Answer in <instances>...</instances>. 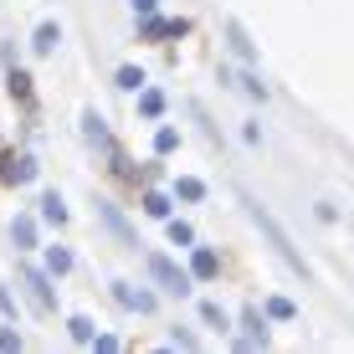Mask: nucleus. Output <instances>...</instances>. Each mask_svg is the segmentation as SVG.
Returning <instances> with one entry per match:
<instances>
[{
    "label": "nucleus",
    "mask_w": 354,
    "mask_h": 354,
    "mask_svg": "<svg viewBox=\"0 0 354 354\" xmlns=\"http://www.w3.org/2000/svg\"><path fill=\"white\" fill-rule=\"evenodd\" d=\"M149 272H154V283H160L165 292H180V298L190 292V272H180V267L169 262V257H160V252L149 257Z\"/></svg>",
    "instance_id": "1"
},
{
    "label": "nucleus",
    "mask_w": 354,
    "mask_h": 354,
    "mask_svg": "<svg viewBox=\"0 0 354 354\" xmlns=\"http://www.w3.org/2000/svg\"><path fill=\"white\" fill-rule=\"evenodd\" d=\"M10 93H16V97H31V77H26V72H10Z\"/></svg>",
    "instance_id": "23"
},
{
    "label": "nucleus",
    "mask_w": 354,
    "mask_h": 354,
    "mask_svg": "<svg viewBox=\"0 0 354 354\" xmlns=\"http://www.w3.org/2000/svg\"><path fill=\"white\" fill-rule=\"evenodd\" d=\"M247 205H252V216H257V226L267 231V236H272V247H277V252H283V262H292V267H298V272H303V257H298V252H292V247H288V236H283V231H277V221H272V216H267V211H262V205H257V201H247Z\"/></svg>",
    "instance_id": "2"
},
{
    "label": "nucleus",
    "mask_w": 354,
    "mask_h": 354,
    "mask_svg": "<svg viewBox=\"0 0 354 354\" xmlns=\"http://www.w3.org/2000/svg\"><path fill=\"white\" fill-rule=\"evenodd\" d=\"M201 319H205V324H216V328H226V313H221V303H201Z\"/></svg>",
    "instance_id": "21"
},
{
    "label": "nucleus",
    "mask_w": 354,
    "mask_h": 354,
    "mask_svg": "<svg viewBox=\"0 0 354 354\" xmlns=\"http://www.w3.org/2000/svg\"><path fill=\"white\" fill-rule=\"evenodd\" d=\"M169 241H175V247H190V241H195L190 221H169Z\"/></svg>",
    "instance_id": "18"
},
{
    "label": "nucleus",
    "mask_w": 354,
    "mask_h": 354,
    "mask_svg": "<svg viewBox=\"0 0 354 354\" xmlns=\"http://www.w3.org/2000/svg\"><path fill=\"white\" fill-rule=\"evenodd\" d=\"M267 319H298V303L292 298H267Z\"/></svg>",
    "instance_id": "13"
},
{
    "label": "nucleus",
    "mask_w": 354,
    "mask_h": 354,
    "mask_svg": "<svg viewBox=\"0 0 354 354\" xmlns=\"http://www.w3.org/2000/svg\"><path fill=\"white\" fill-rule=\"evenodd\" d=\"M175 144H180V133H175V129H160V133H154V149H160V154H169Z\"/></svg>",
    "instance_id": "22"
},
{
    "label": "nucleus",
    "mask_w": 354,
    "mask_h": 354,
    "mask_svg": "<svg viewBox=\"0 0 354 354\" xmlns=\"http://www.w3.org/2000/svg\"><path fill=\"white\" fill-rule=\"evenodd\" d=\"M139 113H144V118H160V113H165V93H160V88H144V93H139Z\"/></svg>",
    "instance_id": "7"
},
{
    "label": "nucleus",
    "mask_w": 354,
    "mask_h": 354,
    "mask_svg": "<svg viewBox=\"0 0 354 354\" xmlns=\"http://www.w3.org/2000/svg\"><path fill=\"white\" fill-rule=\"evenodd\" d=\"M144 36H149V41H154V36H185V21H144Z\"/></svg>",
    "instance_id": "8"
},
{
    "label": "nucleus",
    "mask_w": 354,
    "mask_h": 354,
    "mask_svg": "<svg viewBox=\"0 0 354 354\" xmlns=\"http://www.w3.org/2000/svg\"><path fill=\"white\" fill-rule=\"evenodd\" d=\"M10 236H16V247H21V252H26V247H36V221H31V216H16Z\"/></svg>",
    "instance_id": "9"
},
{
    "label": "nucleus",
    "mask_w": 354,
    "mask_h": 354,
    "mask_svg": "<svg viewBox=\"0 0 354 354\" xmlns=\"http://www.w3.org/2000/svg\"><path fill=\"white\" fill-rule=\"evenodd\" d=\"M46 272H52V277H62V272H72V252H62V247H52V252H46Z\"/></svg>",
    "instance_id": "12"
},
{
    "label": "nucleus",
    "mask_w": 354,
    "mask_h": 354,
    "mask_svg": "<svg viewBox=\"0 0 354 354\" xmlns=\"http://www.w3.org/2000/svg\"><path fill=\"white\" fill-rule=\"evenodd\" d=\"M82 124H88V139L93 144H108V129H103V118H97V113H88Z\"/></svg>",
    "instance_id": "20"
},
{
    "label": "nucleus",
    "mask_w": 354,
    "mask_h": 354,
    "mask_svg": "<svg viewBox=\"0 0 354 354\" xmlns=\"http://www.w3.org/2000/svg\"><path fill=\"white\" fill-rule=\"evenodd\" d=\"M221 272V257H216L211 247H195V257H190V277H216Z\"/></svg>",
    "instance_id": "4"
},
{
    "label": "nucleus",
    "mask_w": 354,
    "mask_h": 354,
    "mask_svg": "<svg viewBox=\"0 0 354 354\" xmlns=\"http://www.w3.org/2000/svg\"><path fill=\"white\" fill-rule=\"evenodd\" d=\"M21 283L31 288V303L41 313H52V288H46V272H36V267H26V272H21Z\"/></svg>",
    "instance_id": "3"
},
{
    "label": "nucleus",
    "mask_w": 354,
    "mask_h": 354,
    "mask_svg": "<svg viewBox=\"0 0 354 354\" xmlns=\"http://www.w3.org/2000/svg\"><path fill=\"white\" fill-rule=\"evenodd\" d=\"M67 334L77 339V344H93V339H97V334H93V319H72V324H67Z\"/></svg>",
    "instance_id": "15"
},
{
    "label": "nucleus",
    "mask_w": 354,
    "mask_h": 354,
    "mask_svg": "<svg viewBox=\"0 0 354 354\" xmlns=\"http://www.w3.org/2000/svg\"><path fill=\"white\" fill-rule=\"evenodd\" d=\"M0 349H21V334H16V328H6V334H0Z\"/></svg>",
    "instance_id": "24"
},
{
    "label": "nucleus",
    "mask_w": 354,
    "mask_h": 354,
    "mask_svg": "<svg viewBox=\"0 0 354 354\" xmlns=\"http://www.w3.org/2000/svg\"><path fill=\"white\" fill-rule=\"evenodd\" d=\"M175 195H180V201H201V195H205V185H201V180H180V185H175Z\"/></svg>",
    "instance_id": "19"
},
{
    "label": "nucleus",
    "mask_w": 354,
    "mask_h": 354,
    "mask_svg": "<svg viewBox=\"0 0 354 354\" xmlns=\"http://www.w3.org/2000/svg\"><path fill=\"white\" fill-rule=\"evenodd\" d=\"M41 216H46L52 226H62V221H67V205H62V195H57V190H52V195L41 201Z\"/></svg>",
    "instance_id": "11"
},
{
    "label": "nucleus",
    "mask_w": 354,
    "mask_h": 354,
    "mask_svg": "<svg viewBox=\"0 0 354 354\" xmlns=\"http://www.w3.org/2000/svg\"><path fill=\"white\" fill-rule=\"evenodd\" d=\"M57 41H62V31H57V26H52V21H46V26H41V31H36V41H31V46H36V52H41V57H46V52H52V46H57Z\"/></svg>",
    "instance_id": "14"
},
{
    "label": "nucleus",
    "mask_w": 354,
    "mask_h": 354,
    "mask_svg": "<svg viewBox=\"0 0 354 354\" xmlns=\"http://www.w3.org/2000/svg\"><path fill=\"white\" fill-rule=\"evenodd\" d=\"M129 6H133V10H139V16H149V10H154V6H160V0H129Z\"/></svg>",
    "instance_id": "25"
},
{
    "label": "nucleus",
    "mask_w": 354,
    "mask_h": 354,
    "mask_svg": "<svg viewBox=\"0 0 354 354\" xmlns=\"http://www.w3.org/2000/svg\"><path fill=\"white\" fill-rule=\"evenodd\" d=\"M113 298L124 303V308H139V313H154V298L149 292H133L129 283H113Z\"/></svg>",
    "instance_id": "5"
},
{
    "label": "nucleus",
    "mask_w": 354,
    "mask_h": 354,
    "mask_svg": "<svg viewBox=\"0 0 354 354\" xmlns=\"http://www.w3.org/2000/svg\"><path fill=\"white\" fill-rule=\"evenodd\" d=\"M144 211H149V216H160V221H165V216H169V201H165L160 190H149V195H144Z\"/></svg>",
    "instance_id": "17"
},
{
    "label": "nucleus",
    "mask_w": 354,
    "mask_h": 354,
    "mask_svg": "<svg viewBox=\"0 0 354 354\" xmlns=\"http://www.w3.org/2000/svg\"><path fill=\"white\" fill-rule=\"evenodd\" d=\"M118 88L139 93V88H144V72H139V67H118Z\"/></svg>",
    "instance_id": "16"
},
{
    "label": "nucleus",
    "mask_w": 354,
    "mask_h": 354,
    "mask_svg": "<svg viewBox=\"0 0 354 354\" xmlns=\"http://www.w3.org/2000/svg\"><path fill=\"white\" fill-rule=\"evenodd\" d=\"M226 36H231V52H236L241 62H252V57H257V52H252V41H247V31H241L236 21H226Z\"/></svg>",
    "instance_id": "6"
},
{
    "label": "nucleus",
    "mask_w": 354,
    "mask_h": 354,
    "mask_svg": "<svg viewBox=\"0 0 354 354\" xmlns=\"http://www.w3.org/2000/svg\"><path fill=\"white\" fill-rule=\"evenodd\" d=\"M6 180H16V185L36 180V160H10V165H6Z\"/></svg>",
    "instance_id": "10"
}]
</instances>
